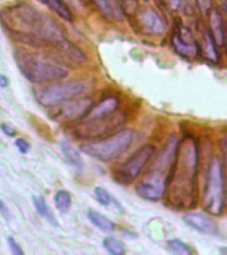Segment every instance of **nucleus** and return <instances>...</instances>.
<instances>
[{
	"instance_id": "nucleus-1",
	"label": "nucleus",
	"mask_w": 227,
	"mask_h": 255,
	"mask_svg": "<svg viewBox=\"0 0 227 255\" xmlns=\"http://www.w3.org/2000/svg\"><path fill=\"white\" fill-rule=\"evenodd\" d=\"M199 149L193 137L178 143L177 155L171 167L170 202L177 207H190L194 203L195 178L198 173Z\"/></svg>"
},
{
	"instance_id": "nucleus-2",
	"label": "nucleus",
	"mask_w": 227,
	"mask_h": 255,
	"mask_svg": "<svg viewBox=\"0 0 227 255\" xmlns=\"http://www.w3.org/2000/svg\"><path fill=\"white\" fill-rule=\"evenodd\" d=\"M15 60L21 75L31 83L44 84L55 83L65 79L69 75L67 68L41 59L40 56L28 52H17Z\"/></svg>"
},
{
	"instance_id": "nucleus-3",
	"label": "nucleus",
	"mask_w": 227,
	"mask_h": 255,
	"mask_svg": "<svg viewBox=\"0 0 227 255\" xmlns=\"http://www.w3.org/2000/svg\"><path fill=\"white\" fill-rule=\"evenodd\" d=\"M133 139H134V130L133 129H122L114 134L109 135L107 138L83 143L80 149L85 154L91 155L101 162H109L112 159L117 158L122 154L123 151L130 146Z\"/></svg>"
},
{
	"instance_id": "nucleus-4",
	"label": "nucleus",
	"mask_w": 227,
	"mask_h": 255,
	"mask_svg": "<svg viewBox=\"0 0 227 255\" xmlns=\"http://www.w3.org/2000/svg\"><path fill=\"white\" fill-rule=\"evenodd\" d=\"M203 207L213 215H221L225 207V171L222 161L217 157L211 159L209 166Z\"/></svg>"
},
{
	"instance_id": "nucleus-5",
	"label": "nucleus",
	"mask_w": 227,
	"mask_h": 255,
	"mask_svg": "<svg viewBox=\"0 0 227 255\" xmlns=\"http://www.w3.org/2000/svg\"><path fill=\"white\" fill-rule=\"evenodd\" d=\"M87 91V84L81 80H71L64 83H56L36 89V99L43 107L52 108L75 99Z\"/></svg>"
},
{
	"instance_id": "nucleus-6",
	"label": "nucleus",
	"mask_w": 227,
	"mask_h": 255,
	"mask_svg": "<svg viewBox=\"0 0 227 255\" xmlns=\"http://www.w3.org/2000/svg\"><path fill=\"white\" fill-rule=\"evenodd\" d=\"M154 153L155 146L151 143H146V145L139 147L126 162H123L121 166L115 169L114 174H113L115 182L129 185L133 181H135V178L141 174L142 169L146 166V163L150 161Z\"/></svg>"
},
{
	"instance_id": "nucleus-7",
	"label": "nucleus",
	"mask_w": 227,
	"mask_h": 255,
	"mask_svg": "<svg viewBox=\"0 0 227 255\" xmlns=\"http://www.w3.org/2000/svg\"><path fill=\"white\" fill-rule=\"evenodd\" d=\"M122 124V116H115L114 113H112V115L100 117V119L85 120L83 124L73 128V134L79 137V139L101 138L103 135H105L111 130L121 127Z\"/></svg>"
},
{
	"instance_id": "nucleus-8",
	"label": "nucleus",
	"mask_w": 227,
	"mask_h": 255,
	"mask_svg": "<svg viewBox=\"0 0 227 255\" xmlns=\"http://www.w3.org/2000/svg\"><path fill=\"white\" fill-rule=\"evenodd\" d=\"M171 43H173L175 52L185 59L191 60L198 55V41L195 40L193 32L187 27H185L183 24L177 23L174 32H173Z\"/></svg>"
},
{
	"instance_id": "nucleus-9",
	"label": "nucleus",
	"mask_w": 227,
	"mask_h": 255,
	"mask_svg": "<svg viewBox=\"0 0 227 255\" xmlns=\"http://www.w3.org/2000/svg\"><path fill=\"white\" fill-rule=\"evenodd\" d=\"M93 107V100L91 97L71 99L63 103L56 113V120L59 121H75L77 119L85 117Z\"/></svg>"
},
{
	"instance_id": "nucleus-10",
	"label": "nucleus",
	"mask_w": 227,
	"mask_h": 255,
	"mask_svg": "<svg viewBox=\"0 0 227 255\" xmlns=\"http://www.w3.org/2000/svg\"><path fill=\"white\" fill-rule=\"evenodd\" d=\"M165 190H166L165 179L154 174H150V173L142 181H139L138 185L135 186L137 194L142 199H146L150 202L159 201L165 194Z\"/></svg>"
},
{
	"instance_id": "nucleus-11",
	"label": "nucleus",
	"mask_w": 227,
	"mask_h": 255,
	"mask_svg": "<svg viewBox=\"0 0 227 255\" xmlns=\"http://www.w3.org/2000/svg\"><path fill=\"white\" fill-rule=\"evenodd\" d=\"M183 222L187 226L191 227L193 230L198 231L201 234L205 235H214L218 234V227L210 217L202 214V213H187L183 215Z\"/></svg>"
},
{
	"instance_id": "nucleus-12",
	"label": "nucleus",
	"mask_w": 227,
	"mask_h": 255,
	"mask_svg": "<svg viewBox=\"0 0 227 255\" xmlns=\"http://www.w3.org/2000/svg\"><path fill=\"white\" fill-rule=\"evenodd\" d=\"M139 23L143 29L151 35H161L166 29L163 17L153 8H146L139 12Z\"/></svg>"
},
{
	"instance_id": "nucleus-13",
	"label": "nucleus",
	"mask_w": 227,
	"mask_h": 255,
	"mask_svg": "<svg viewBox=\"0 0 227 255\" xmlns=\"http://www.w3.org/2000/svg\"><path fill=\"white\" fill-rule=\"evenodd\" d=\"M118 107L119 100L117 96H108V97H104L100 103H97L96 105L92 107L89 113L85 116V120L100 119V117H105V116H109L112 115V113H115L117 109H118Z\"/></svg>"
},
{
	"instance_id": "nucleus-14",
	"label": "nucleus",
	"mask_w": 227,
	"mask_h": 255,
	"mask_svg": "<svg viewBox=\"0 0 227 255\" xmlns=\"http://www.w3.org/2000/svg\"><path fill=\"white\" fill-rule=\"evenodd\" d=\"M199 47V53L213 64L219 63V52H218V44L214 40V37L211 36L210 31L202 32V36H201V41L198 43Z\"/></svg>"
},
{
	"instance_id": "nucleus-15",
	"label": "nucleus",
	"mask_w": 227,
	"mask_h": 255,
	"mask_svg": "<svg viewBox=\"0 0 227 255\" xmlns=\"http://www.w3.org/2000/svg\"><path fill=\"white\" fill-rule=\"evenodd\" d=\"M209 27H210V33L211 36L214 37V40L217 41L218 45H223L225 41H226V32H225V28H223V20L222 15L218 9H214L211 8V11L209 12Z\"/></svg>"
},
{
	"instance_id": "nucleus-16",
	"label": "nucleus",
	"mask_w": 227,
	"mask_h": 255,
	"mask_svg": "<svg viewBox=\"0 0 227 255\" xmlns=\"http://www.w3.org/2000/svg\"><path fill=\"white\" fill-rule=\"evenodd\" d=\"M60 147H61V153L65 157V159L71 163L72 166L77 167V169H83V157H81V153H80L79 149L73 146V143L69 142L68 139H63L60 142Z\"/></svg>"
},
{
	"instance_id": "nucleus-17",
	"label": "nucleus",
	"mask_w": 227,
	"mask_h": 255,
	"mask_svg": "<svg viewBox=\"0 0 227 255\" xmlns=\"http://www.w3.org/2000/svg\"><path fill=\"white\" fill-rule=\"evenodd\" d=\"M32 202H33V206H35L36 211L39 213V215H41L44 219H47L48 222L53 225V226H59V221L55 217V214L52 213L51 207L48 206L47 201L44 199V197L32 195Z\"/></svg>"
},
{
	"instance_id": "nucleus-18",
	"label": "nucleus",
	"mask_w": 227,
	"mask_h": 255,
	"mask_svg": "<svg viewBox=\"0 0 227 255\" xmlns=\"http://www.w3.org/2000/svg\"><path fill=\"white\" fill-rule=\"evenodd\" d=\"M88 219L91 221V223L93 226H96L99 230L104 231V233H112V231H114L115 229L113 221L107 218L105 215H103L101 213H99V211H88Z\"/></svg>"
},
{
	"instance_id": "nucleus-19",
	"label": "nucleus",
	"mask_w": 227,
	"mask_h": 255,
	"mask_svg": "<svg viewBox=\"0 0 227 255\" xmlns=\"http://www.w3.org/2000/svg\"><path fill=\"white\" fill-rule=\"evenodd\" d=\"M39 1L45 4L49 9H52L56 15H59L65 21H72L73 20L71 9H69L67 4L64 3V0H39Z\"/></svg>"
},
{
	"instance_id": "nucleus-20",
	"label": "nucleus",
	"mask_w": 227,
	"mask_h": 255,
	"mask_svg": "<svg viewBox=\"0 0 227 255\" xmlns=\"http://www.w3.org/2000/svg\"><path fill=\"white\" fill-rule=\"evenodd\" d=\"M97 7L101 9L104 15L109 19H119L121 17V8H119L117 0H95Z\"/></svg>"
},
{
	"instance_id": "nucleus-21",
	"label": "nucleus",
	"mask_w": 227,
	"mask_h": 255,
	"mask_svg": "<svg viewBox=\"0 0 227 255\" xmlns=\"http://www.w3.org/2000/svg\"><path fill=\"white\" fill-rule=\"evenodd\" d=\"M53 202H55V207L60 213H68L72 206V195L69 191L67 190H59L53 197Z\"/></svg>"
},
{
	"instance_id": "nucleus-22",
	"label": "nucleus",
	"mask_w": 227,
	"mask_h": 255,
	"mask_svg": "<svg viewBox=\"0 0 227 255\" xmlns=\"http://www.w3.org/2000/svg\"><path fill=\"white\" fill-rule=\"evenodd\" d=\"M166 249L170 251L171 254L177 255H191L193 251L189 247V245H186L185 242H182L181 239H169L166 242Z\"/></svg>"
},
{
	"instance_id": "nucleus-23",
	"label": "nucleus",
	"mask_w": 227,
	"mask_h": 255,
	"mask_svg": "<svg viewBox=\"0 0 227 255\" xmlns=\"http://www.w3.org/2000/svg\"><path fill=\"white\" fill-rule=\"evenodd\" d=\"M104 249L112 255H123L125 254V247H123L122 242L118 241L114 237H107L103 241Z\"/></svg>"
},
{
	"instance_id": "nucleus-24",
	"label": "nucleus",
	"mask_w": 227,
	"mask_h": 255,
	"mask_svg": "<svg viewBox=\"0 0 227 255\" xmlns=\"http://www.w3.org/2000/svg\"><path fill=\"white\" fill-rule=\"evenodd\" d=\"M93 194H95L97 202H99L100 205H103V206L108 207V206H111L112 203H113L114 206L119 207L118 202H117V201H115L111 194H109V191H108L107 189H104V187L96 186L95 190H93Z\"/></svg>"
},
{
	"instance_id": "nucleus-25",
	"label": "nucleus",
	"mask_w": 227,
	"mask_h": 255,
	"mask_svg": "<svg viewBox=\"0 0 227 255\" xmlns=\"http://www.w3.org/2000/svg\"><path fill=\"white\" fill-rule=\"evenodd\" d=\"M121 11L127 13V15H131L137 11V7H138V0H117Z\"/></svg>"
},
{
	"instance_id": "nucleus-26",
	"label": "nucleus",
	"mask_w": 227,
	"mask_h": 255,
	"mask_svg": "<svg viewBox=\"0 0 227 255\" xmlns=\"http://www.w3.org/2000/svg\"><path fill=\"white\" fill-rule=\"evenodd\" d=\"M15 145H16V147L19 149L20 153H23V154H27L28 151H29V149H31V143L28 142L27 139H24V138L16 139Z\"/></svg>"
},
{
	"instance_id": "nucleus-27",
	"label": "nucleus",
	"mask_w": 227,
	"mask_h": 255,
	"mask_svg": "<svg viewBox=\"0 0 227 255\" xmlns=\"http://www.w3.org/2000/svg\"><path fill=\"white\" fill-rule=\"evenodd\" d=\"M8 245H9V249H11V253L15 255H23L24 251L21 250V247L19 246V243L16 242L13 237H8L7 238Z\"/></svg>"
},
{
	"instance_id": "nucleus-28",
	"label": "nucleus",
	"mask_w": 227,
	"mask_h": 255,
	"mask_svg": "<svg viewBox=\"0 0 227 255\" xmlns=\"http://www.w3.org/2000/svg\"><path fill=\"white\" fill-rule=\"evenodd\" d=\"M0 129L3 130V133L8 137H15L16 135V130L15 128L9 125V124H0Z\"/></svg>"
},
{
	"instance_id": "nucleus-29",
	"label": "nucleus",
	"mask_w": 227,
	"mask_h": 255,
	"mask_svg": "<svg viewBox=\"0 0 227 255\" xmlns=\"http://www.w3.org/2000/svg\"><path fill=\"white\" fill-rule=\"evenodd\" d=\"M197 3L199 5V9L203 12V13H206L209 15V12L211 11V1L210 0H197Z\"/></svg>"
},
{
	"instance_id": "nucleus-30",
	"label": "nucleus",
	"mask_w": 227,
	"mask_h": 255,
	"mask_svg": "<svg viewBox=\"0 0 227 255\" xmlns=\"http://www.w3.org/2000/svg\"><path fill=\"white\" fill-rule=\"evenodd\" d=\"M0 213H1V214H3L7 219H9V217H11V215H9V210H8V207L5 206V203H4L1 199H0Z\"/></svg>"
},
{
	"instance_id": "nucleus-31",
	"label": "nucleus",
	"mask_w": 227,
	"mask_h": 255,
	"mask_svg": "<svg viewBox=\"0 0 227 255\" xmlns=\"http://www.w3.org/2000/svg\"><path fill=\"white\" fill-rule=\"evenodd\" d=\"M166 3L170 5L171 9H175V11H178L181 8V0H166Z\"/></svg>"
},
{
	"instance_id": "nucleus-32",
	"label": "nucleus",
	"mask_w": 227,
	"mask_h": 255,
	"mask_svg": "<svg viewBox=\"0 0 227 255\" xmlns=\"http://www.w3.org/2000/svg\"><path fill=\"white\" fill-rule=\"evenodd\" d=\"M8 85H9V80H8L7 76L0 75V88L5 89V88H8Z\"/></svg>"
},
{
	"instance_id": "nucleus-33",
	"label": "nucleus",
	"mask_w": 227,
	"mask_h": 255,
	"mask_svg": "<svg viewBox=\"0 0 227 255\" xmlns=\"http://www.w3.org/2000/svg\"><path fill=\"white\" fill-rule=\"evenodd\" d=\"M225 43H226V52H227V36H226V41H225Z\"/></svg>"
},
{
	"instance_id": "nucleus-34",
	"label": "nucleus",
	"mask_w": 227,
	"mask_h": 255,
	"mask_svg": "<svg viewBox=\"0 0 227 255\" xmlns=\"http://www.w3.org/2000/svg\"><path fill=\"white\" fill-rule=\"evenodd\" d=\"M226 7H227V0H226Z\"/></svg>"
}]
</instances>
